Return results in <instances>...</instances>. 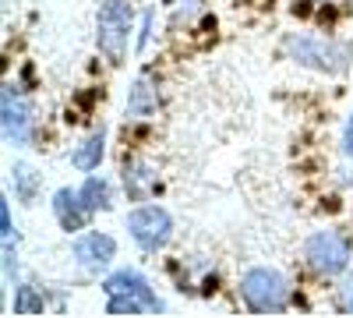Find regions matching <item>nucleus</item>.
<instances>
[{
	"label": "nucleus",
	"mask_w": 353,
	"mask_h": 318,
	"mask_svg": "<svg viewBox=\"0 0 353 318\" xmlns=\"http://www.w3.org/2000/svg\"><path fill=\"white\" fill-rule=\"evenodd\" d=\"M128 36H131V4H124V0H106L99 11V25H96V43L106 53V61H113V64L124 61Z\"/></svg>",
	"instance_id": "f257e3e1"
},
{
	"label": "nucleus",
	"mask_w": 353,
	"mask_h": 318,
	"mask_svg": "<svg viewBox=\"0 0 353 318\" xmlns=\"http://www.w3.org/2000/svg\"><path fill=\"white\" fill-rule=\"evenodd\" d=\"M241 294L254 315H276L286 304V283L276 269H251L241 279Z\"/></svg>",
	"instance_id": "f03ea898"
},
{
	"label": "nucleus",
	"mask_w": 353,
	"mask_h": 318,
	"mask_svg": "<svg viewBox=\"0 0 353 318\" xmlns=\"http://www.w3.org/2000/svg\"><path fill=\"white\" fill-rule=\"evenodd\" d=\"M128 230H131V237L138 241V248L145 251H156L170 241V230H173V219L166 209L159 206H141L128 216Z\"/></svg>",
	"instance_id": "7ed1b4c3"
},
{
	"label": "nucleus",
	"mask_w": 353,
	"mask_h": 318,
	"mask_svg": "<svg viewBox=\"0 0 353 318\" xmlns=\"http://www.w3.org/2000/svg\"><path fill=\"white\" fill-rule=\"evenodd\" d=\"M307 262H311V269H318V272L336 276V272H343L346 262H350V248H346V241H343L339 234H332V230H321V234H314V237L307 241Z\"/></svg>",
	"instance_id": "20e7f679"
},
{
	"label": "nucleus",
	"mask_w": 353,
	"mask_h": 318,
	"mask_svg": "<svg viewBox=\"0 0 353 318\" xmlns=\"http://www.w3.org/2000/svg\"><path fill=\"white\" fill-rule=\"evenodd\" d=\"M286 46H290V53L297 57L301 64L325 68V71H343L346 57H350L346 46H332V43H321V39H311V36H297V39H290Z\"/></svg>",
	"instance_id": "39448f33"
},
{
	"label": "nucleus",
	"mask_w": 353,
	"mask_h": 318,
	"mask_svg": "<svg viewBox=\"0 0 353 318\" xmlns=\"http://www.w3.org/2000/svg\"><path fill=\"white\" fill-rule=\"evenodd\" d=\"M113 255H117V244H113V237L110 234H85V237H78L74 241V258L81 266H88V269H103V266H110L113 262Z\"/></svg>",
	"instance_id": "423d86ee"
},
{
	"label": "nucleus",
	"mask_w": 353,
	"mask_h": 318,
	"mask_svg": "<svg viewBox=\"0 0 353 318\" xmlns=\"http://www.w3.org/2000/svg\"><path fill=\"white\" fill-rule=\"evenodd\" d=\"M103 290H106V294H131V297H141L152 311H159V308H163V304H159V297L152 294L149 279H145L141 272H134V269H121V272H113V276L103 283Z\"/></svg>",
	"instance_id": "0eeeda50"
},
{
	"label": "nucleus",
	"mask_w": 353,
	"mask_h": 318,
	"mask_svg": "<svg viewBox=\"0 0 353 318\" xmlns=\"http://www.w3.org/2000/svg\"><path fill=\"white\" fill-rule=\"evenodd\" d=\"M53 212H57V219H61V226L64 230H81L85 226V219H88V209H85V201L78 198V191H57V198H53Z\"/></svg>",
	"instance_id": "6e6552de"
},
{
	"label": "nucleus",
	"mask_w": 353,
	"mask_h": 318,
	"mask_svg": "<svg viewBox=\"0 0 353 318\" xmlns=\"http://www.w3.org/2000/svg\"><path fill=\"white\" fill-rule=\"evenodd\" d=\"M4 135L11 141H28V106L14 99L11 89H4Z\"/></svg>",
	"instance_id": "1a4fd4ad"
},
{
	"label": "nucleus",
	"mask_w": 353,
	"mask_h": 318,
	"mask_svg": "<svg viewBox=\"0 0 353 318\" xmlns=\"http://www.w3.org/2000/svg\"><path fill=\"white\" fill-rule=\"evenodd\" d=\"M128 113H131V117H152V113H156V89L145 78L134 81L131 99H128Z\"/></svg>",
	"instance_id": "9d476101"
},
{
	"label": "nucleus",
	"mask_w": 353,
	"mask_h": 318,
	"mask_svg": "<svg viewBox=\"0 0 353 318\" xmlns=\"http://www.w3.org/2000/svg\"><path fill=\"white\" fill-rule=\"evenodd\" d=\"M78 198L85 201V209L88 212H96V209H110V184L103 177H88L85 188L78 191Z\"/></svg>",
	"instance_id": "9b49d317"
},
{
	"label": "nucleus",
	"mask_w": 353,
	"mask_h": 318,
	"mask_svg": "<svg viewBox=\"0 0 353 318\" xmlns=\"http://www.w3.org/2000/svg\"><path fill=\"white\" fill-rule=\"evenodd\" d=\"M11 177H14V191H18L21 201H32V198H36V191H39V173H36L32 166H28V163H14Z\"/></svg>",
	"instance_id": "f8f14e48"
},
{
	"label": "nucleus",
	"mask_w": 353,
	"mask_h": 318,
	"mask_svg": "<svg viewBox=\"0 0 353 318\" xmlns=\"http://www.w3.org/2000/svg\"><path fill=\"white\" fill-rule=\"evenodd\" d=\"M99 159H103V131L99 135H92L85 141V146L71 156V163L78 166V170H96L99 166Z\"/></svg>",
	"instance_id": "ddd939ff"
},
{
	"label": "nucleus",
	"mask_w": 353,
	"mask_h": 318,
	"mask_svg": "<svg viewBox=\"0 0 353 318\" xmlns=\"http://www.w3.org/2000/svg\"><path fill=\"white\" fill-rule=\"evenodd\" d=\"M14 315H43V294L36 290V286H18Z\"/></svg>",
	"instance_id": "4468645a"
},
{
	"label": "nucleus",
	"mask_w": 353,
	"mask_h": 318,
	"mask_svg": "<svg viewBox=\"0 0 353 318\" xmlns=\"http://www.w3.org/2000/svg\"><path fill=\"white\" fill-rule=\"evenodd\" d=\"M141 311H152L141 297H131V294H110L106 315H141Z\"/></svg>",
	"instance_id": "2eb2a0df"
},
{
	"label": "nucleus",
	"mask_w": 353,
	"mask_h": 318,
	"mask_svg": "<svg viewBox=\"0 0 353 318\" xmlns=\"http://www.w3.org/2000/svg\"><path fill=\"white\" fill-rule=\"evenodd\" d=\"M0 223H4V244L11 248V234H14V230H11V209H8V201H0Z\"/></svg>",
	"instance_id": "dca6fc26"
},
{
	"label": "nucleus",
	"mask_w": 353,
	"mask_h": 318,
	"mask_svg": "<svg viewBox=\"0 0 353 318\" xmlns=\"http://www.w3.org/2000/svg\"><path fill=\"white\" fill-rule=\"evenodd\" d=\"M343 152L353 156V117L346 121V135H343Z\"/></svg>",
	"instance_id": "f3484780"
}]
</instances>
